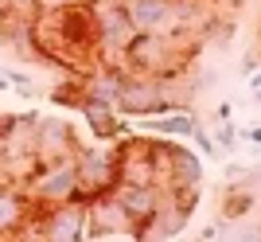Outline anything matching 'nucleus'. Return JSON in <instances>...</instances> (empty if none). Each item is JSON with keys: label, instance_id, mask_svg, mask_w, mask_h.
Segmentation results:
<instances>
[{"label": "nucleus", "instance_id": "nucleus-15", "mask_svg": "<svg viewBox=\"0 0 261 242\" xmlns=\"http://www.w3.org/2000/svg\"><path fill=\"white\" fill-rule=\"evenodd\" d=\"M8 12H16V16H35V12H39V0H8Z\"/></svg>", "mask_w": 261, "mask_h": 242}, {"label": "nucleus", "instance_id": "nucleus-9", "mask_svg": "<svg viewBox=\"0 0 261 242\" xmlns=\"http://www.w3.org/2000/svg\"><path fill=\"white\" fill-rule=\"evenodd\" d=\"M113 196H117L121 207L137 219V231H141V223L152 219L156 207L164 203V187L160 184H117V187H113Z\"/></svg>", "mask_w": 261, "mask_h": 242}, {"label": "nucleus", "instance_id": "nucleus-2", "mask_svg": "<svg viewBox=\"0 0 261 242\" xmlns=\"http://www.w3.org/2000/svg\"><path fill=\"white\" fill-rule=\"evenodd\" d=\"M113 106H117L121 117H156V113L175 110L172 94H168V82L152 78V75H125Z\"/></svg>", "mask_w": 261, "mask_h": 242}, {"label": "nucleus", "instance_id": "nucleus-1", "mask_svg": "<svg viewBox=\"0 0 261 242\" xmlns=\"http://www.w3.org/2000/svg\"><path fill=\"white\" fill-rule=\"evenodd\" d=\"M74 168H78V199H86V203L121 184L117 144H78Z\"/></svg>", "mask_w": 261, "mask_h": 242}, {"label": "nucleus", "instance_id": "nucleus-5", "mask_svg": "<svg viewBox=\"0 0 261 242\" xmlns=\"http://www.w3.org/2000/svg\"><path fill=\"white\" fill-rule=\"evenodd\" d=\"M121 8L129 16L137 32H164V35H187L175 0H121Z\"/></svg>", "mask_w": 261, "mask_h": 242}, {"label": "nucleus", "instance_id": "nucleus-4", "mask_svg": "<svg viewBox=\"0 0 261 242\" xmlns=\"http://www.w3.org/2000/svg\"><path fill=\"white\" fill-rule=\"evenodd\" d=\"M20 187L28 191V199H32L35 207H55V203L78 199V168H74V156H70V160L39 164Z\"/></svg>", "mask_w": 261, "mask_h": 242}, {"label": "nucleus", "instance_id": "nucleus-12", "mask_svg": "<svg viewBox=\"0 0 261 242\" xmlns=\"http://www.w3.org/2000/svg\"><path fill=\"white\" fill-rule=\"evenodd\" d=\"M199 125V117L187 106H179V110H168V113H156V117H148V133H160V137H191Z\"/></svg>", "mask_w": 261, "mask_h": 242}, {"label": "nucleus", "instance_id": "nucleus-17", "mask_svg": "<svg viewBox=\"0 0 261 242\" xmlns=\"http://www.w3.org/2000/svg\"><path fill=\"white\" fill-rule=\"evenodd\" d=\"M238 137H242V141H250V144H261V125H250V129H242Z\"/></svg>", "mask_w": 261, "mask_h": 242}, {"label": "nucleus", "instance_id": "nucleus-11", "mask_svg": "<svg viewBox=\"0 0 261 242\" xmlns=\"http://www.w3.org/2000/svg\"><path fill=\"white\" fill-rule=\"evenodd\" d=\"M218 211H222V223H246L257 211V191L250 184H226L222 199H218Z\"/></svg>", "mask_w": 261, "mask_h": 242}, {"label": "nucleus", "instance_id": "nucleus-16", "mask_svg": "<svg viewBox=\"0 0 261 242\" xmlns=\"http://www.w3.org/2000/svg\"><path fill=\"white\" fill-rule=\"evenodd\" d=\"M70 4H90V0H39V12L43 8H70Z\"/></svg>", "mask_w": 261, "mask_h": 242}, {"label": "nucleus", "instance_id": "nucleus-13", "mask_svg": "<svg viewBox=\"0 0 261 242\" xmlns=\"http://www.w3.org/2000/svg\"><path fill=\"white\" fill-rule=\"evenodd\" d=\"M211 137H215L218 153H234V149H238V129H234L230 117H215L211 121Z\"/></svg>", "mask_w": 261, "mask_h": 242}, {"label": "nucleus", "instance_id": "nucleus-10", "mask_svg": "<svg viewBox=\"0 0 261 242\" xmlns=\"http://www.w3.org/2000/svg\"><path fill=\"white\" fill-rule=\"evenodd\" d=\"M82 117H86V125L94 129V141H117L121 133H125V117L117 113V106L113 102H98V98H86L82 106Z\"/></svg>", "mask_w": 261, "mask_h": 242}, {"label": "nucleus", "instance_id": "nucleus-14", "mask_svg": "<svg viewBox=\"0 0 261 242\" xmlns=\"http://www.w3.org/2000/svg\"><path fill=\"white\" fill-rule=\"evenodd\" d=\"M191 137H195V144H199V149H203L207 156H218V144H215V137H211V133L203 129V125H195V133H191Z\"/></svg>", "mask_w": 261, "mask_h": 242}, {"label": "nucleus", "instance_id": "nucleus-8", "mask_svg": "<svg viewBox=\"0 0 261 242\" xmlns=\"http://www.w3.org/2000/svg\"><path fill=\"white\" fill-rule=\"evenodd\" d=\"M35 215V203L20 184H0V234H23L28 219Z\"/></svg>", "mask_w": 261, "mask_h": 242}, {"label": "nucleus", "instance_id": "nucleus-6", "mask_svg": "<svg viewBox=\"0 0 261 242\" xmlns=\"http://www.w3.org/2000/svg\"><path fill=\"white\" fill-rule=\"evenodd\" d=\"M109 234H133L137 238V219L121 207V199L113 191L94 196L86 215V238H109Z\"/></svg>", "mask_w": 261, "mask_h": 242}, {"label": "nucleus", "instance_id": "nucleus-22", "mask_svg": "<svg viewBox=\"0 0 261 242\" xmlns=\"http://www.w3.org/2000/svg\"><path fill=\"white\" fill-rule=\"evenodd\" d=\"M4 4H8V0H4Z\"/></svg>", "mask_w": 261, "mask_h": 242}, {"label": "nucleus", "instance_id": "nucleus-19", "mask_svg": "<svg viewBox=\"0 0 261 242\" xmlns=\"http://www.w3.org/2000/svg\"><path fill=\"white\" fill-rule=\"evenodd\" d=\"M257 51H261V23H257Z\"/></svg>", "mask_w": 261, "mask_h": 242}, {"label": "nucleus", "instance_id": "nucleus-7", "mask_svg": "<svg viewBox=\"0 0 261 242\" xmlns=\"http://www.w3.org/2000/svg\"><path fill=\"white\" fill-rule=\"evenodd\" d=\"M78 137L70 129V121L63 117H39L35 125V160L39 164H51V160H70L78 153Z\"/></svg>", "mask_w": 261, "mask_h": 242}, {"label": "nucleus", "instance_id": "nucleus-3", "mask_svg": "<svg viewBox=\"0 0 261 242\" xmlns=\"http://www.w3.org/2000/svg\"><path fill=\"white\" fill-rule=\"evenodd\" d=\"M86 215H90L86 199H66V203H55V207H35L23 234H39V238H55V242H78V238H86Z\"/></svg>", "mask_w": 261, "mask_h": 242}, {"label": "nucleus", "instance_id": "nucleus-18", "mask_svg": "<svg viewBox=\"0 0 261 242\" xmlns=\"http://www.w3.org/2000/svg\"><path fill=\"white\" fill-rule=\"evenodd\" d=\"M230 113H234V106H230V102H222V106L215 110V117H230Z\"/></svg>", "mask_w": 261, "mask_h": 242}, {"label": "nucleus", "instance_id": "nucleus-21", "mask_svg": "<svg viewBox=\"0 0 261 242\" xmlns=\"http://www.w3.org/2000/svg\"><path fill=\"white\" fill-rule=\"evenodd\" d=\"M211 4H222V0H211Z\"/></svg>", "mask_w": 261, "mask_h": 242}, {"label": "nucleus", "instance_id": "nucleus-20", "mask_svg": "<svg viewBox=\"0 0 261 242\" xmlns=\"http://www.w3.org/2000/svg\"><path fill=\"white\" fill-rule=\"evenodd\" d=\"M0 125H4V113H0Z\"/></svg>", "mask_w": 261, "mask_h": 242}]
</instances>
